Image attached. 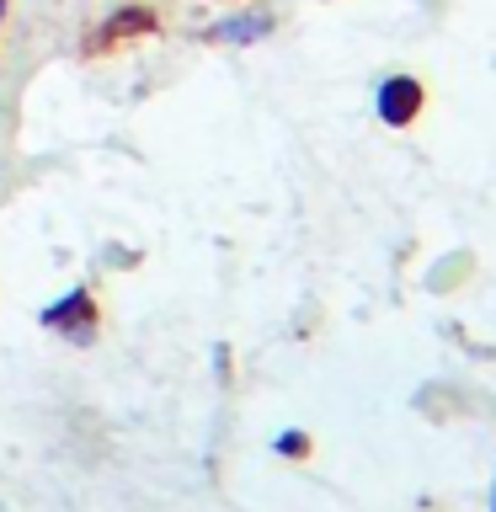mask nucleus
<instances>
[{"instance_id":"obj_1","label":"nucleus","mask_w":496,"mask_h":512,"mask_svg":"<svg viewBox=\"0 0 496 512\" xmlns=\"http://www.w3.org/2000/svg\"><path fill=\"white\" fill-rule=\"evenodd\" d=\"M422 107H427V91H422V80H411V75H390L379 86V118L390 123V128H406L422 118Z\"/></svg>"},{"instance_id":"obj_2","label":"nucleus","mask_w":496,"mask_h":512,"mask_svg":"<svg viewBox=\"0 0 496 512\" xmlns=\"http://www.w3.org/2000/svg\"><path fill=\"white\" fill-rule=\"evenodd\" d=\"M86 315H91V294H70V299H59L43 320L48 326H64V320H86Z\"/></svg>"},{"instance_id":"obj_3","label":"nucleus","mask_w":496,"mask_h":512,"mask_svg":"<svg viewBox=\"0 0 496 512\" xmlns=\"http://www.w3.org/2000/svg\"><path fill=\"white\" fill-rule=\"evenodd\" d=\"M144 27H155V16L150 11H128V16H118V22L107 27V43L112 38H128V32H144Z\"/></svg>"},{"instance_id":"obj_4","label":"nucleus","mask_w":496,"mask_h":512,"mask_svg":"<svg viewBox=\"0 0 496 512\" xmlns=\"http://www.w3.org/2000/svg\"><path fill=\"white\" fill-rule=\"evenodd\" d=\"M262 32V22H230V27H219V38H256Z\"/></svg>"},{"instance_id":"obj_5","label":"nucleus","mask_w":496,"mask_h":512,"mask_svg":"<svg viewBox=\"0 0 496 512\" xmlns=\"http://www.w3.org/2000/svg\"><path fill=\"white\" fill-rule=\"evenodd\" d=\"M278 448H283V454H304V448H310V443H304V438H299V432H288V438H283Z\"/></svg>"},{"instance_id":"obj_6","label":"nucleus","mask_w":496,"mask_h":512,"mask_svg":"<svg viewBox=\"0 0 496 512\" xmlns=\"http://www.w3.org/2000/svg\"><path fill=\"white\" fill-rule=\"evenodd\" d=\"M491 512H496V491H491Z\"/></svg>"}]
</instances>
